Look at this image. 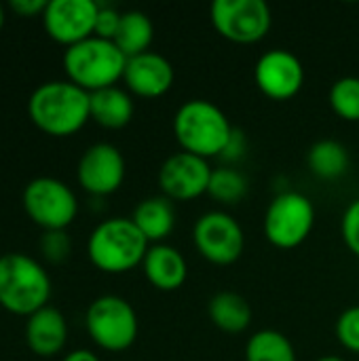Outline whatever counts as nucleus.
I'll use <instances>...</instances> for the list:
<instances>
[{
	"label": "nucleus",
	"instance_id": "obj_1",
	"mask_svg": "<svg viewBox=\"0 0 359 361\" xmlns=\"http://www.w3.org/2000/svg\"><path fill=\"white\" fill-rule=\"evenodd\" d=\"M28 114L42 133L70 137L91 121V93L83 91L68 78L47 80L32 91Z\"/></svg>",
	"mask_w": 359,
	"mask_h": 361
},
{
	"label": "nucleus",
	"instance_id": "obj_2",
	"mask_svg": "<svg viewBox=\"0 0 359 361\" xmlns=\"http://www.w3.org/2000/svg\"><path fill=\"white\" fill-rule=\"evenodd\" d=\"M171 131L182 152L209 161L224 152L235 127L224 110L214 102L188 99L176 110Z\"/></svg>",
	"mask_w": 359,
	"mask_h": 361
},
{
	"label": "nucleus",
	"instance_id": "obj_3",
	"mask_svg": "<svg viewBox=\"0 0 359 361\" xmlns=\"http://www.w3.org/2000/svg\"><path fill=\"white\" fill-rule=\"evenodd\" d=\"M150 243L131 218L102 220L87 239L89 262L106 275H123L142 267Z\"/></svg>",
	"mask_w": 359,
	"mask_h": 361
},
{
	"label": "nucleus",
	"instance_id": "obj_4",
	"mask_svg": "<svg viewBox=\"0 0 359 361\" xmlns=\"http://www.w3.org/2000/svg\"><path fill=\"white\" fill-rule=\"evenodd\" d=\"M53 286L44 267L21 252L0 256V307L13 315L30 317L49 305Z\"/></svg>",
	"mask_w": 359,
	"mask_h": 361
},
{
	"label": "nucleus",
	"instance_id": "obj_5",
	"mask_svg": "<svg viewBox=\"0 0 359 361\" xmlns=\"http://www.w3.org/2000/svg\"><path fill=\"white\" fill-rule=\"evenodd\" d=\"M63 70L70 82L87 93L116 87L123 80L127 57L112 40L91 36L63 51Z\"/></svg>",
	"mask_w": 359,
	"mask_h": 361
},
{
	"label": "nucleus",
	"instance_id": "obj_6",
	"mask_svg": "<svg viewBox=\"0 0 359 361\" xmlns=\"http://www.w3.org/2000/svg\"><path fill=\"white\" fill-rule=\"evenodd\" d=\"M85 330L91 343L102 351L123 353L135 345L140 319L129 300L116 294H104L87 307Z\"/></svg>",
	"mask_w": 359,
	"mask_h": 361
},
{
	"label": "nucleus",
	"instance_id": "obj_7",
	"mask_svg": "<svg viewBox=\"0 0 359 361\" xmlns=\"http://www.w3.org/2000/svg\"><path fill=\"white\" fill-rule=\"evenodd\" d=\"M315 226V205L298 190L279 192L267 207L262 220L264 239L277 250L300 247Z\"/></svg>",
	"mask_w": 359,
	"mask_h": 361
},
{
	"label": "nucleus",
	"instance_id": "obj_8",
	"mask_svg": "<svg viewBox=\"0 0 359 361\" xmlns=\"http://www.w3.org/2000/svg\"><path fill=\"white\" fill-rule=\"evenodd\" d=\"M28 218L42 231H66L78 216L74 190L57 178H34L21 195Z\"/></svg>",
	"mask_w": 359,
	"mask_h": 361
},
{
	"label": "nucleus",
	"instance_id": "obj_9",
	"mask_svg": "<svg viewBox=\"0 0 359 361\" xmlns=\"http://www.w3.org/2000/svg\"><path fill=\"white\" fill-rule=\"evenodd\" d=\"M193 245L209 264L231 267L243 256L245 233L233 214L224 209H212L197 218L193 226Z\"/></svg>",
	"mask_w": 359,
	"mask_h": 361
},
{
	"label": "nucleus",
	"instance_id": "obj_10",
	"mask_svg": "<svg viewBox=\"0 0 359 361\" xmlns=\"http://www.w3.org/2000/svg\"><path fill=\"white\" fill-rule=\"evenodd\" d=\"M209 19L214 30L235 44H256L273 25V13L264 0H214Z\"/></svg>",
	"mask_w": 359,
	"mask_h": 361
},
{
	"label": "nucleus",
	"instance_id": "obj_11",
	"mask_svg": "<svg viewBox=\"0 0 359 361\" xmlns=\"http://www.w3.org/2000/svg\"><path fill=\"white\" fill-rule=\"evenodd\" d=\"M212 171L214 167L207 159L180 150L169 154L161 163L157 182L163 197H167L174 203H186L207 195Z\"/></svg>",
	"mask_w": 359,
	"mask_h": 361
},
{
	"label": "nucleus",
	"instance_id": "obj_12",
	"mask_svg": "<svg viewBox=\"0 0 359 361\" xmlns=\"http://www.w3.org/2000/svg\"><path fill=\"white\" fill-rule=\"evenodd\" d=\"M127 176V163L123 152L110 142L91 144L76 165L78 186L91 197L114 195Z\"/></svg>",
	"mask_w": 359,
	"mask_h": 361
},
{
	"label": "nucleus",
	"instance_id": "obj_13",
	"mask_svg": "<svg viewBox=\"0 0 359 361\" xmlns=\"http://www.w3.org/2000/svg\"><path fill=\"white\" fill-rule=\"evenodd\" d=\"M99 4L93 0H49L42 13V25L51 40L74 47L95 34Z\"/></svg>",
	"mask_w": 359,
	"mask_h": 361
},
{
	"label": "nucleus",
	"instance_id": "obj_14",
	"mask_svg": "<svg viewBox=\"0 0 359 361\" xmlns=\"http://www.w3.org/2000/svg\"><path fill=\"white\" fill-rule=\"evenodd\" d=\"M254 80L262 95L273 102H286L300 93L305 85V66L288 49H271L256 59Z\"/></svg>",
	"mask_w": 359,
	"mask_h": 361
},
{
	"label": "nucleus",
	"instance_id": "obj_15",
	"mask_svg": "<svg viewBox=\"0 0 359 361\" xmlns=\"http://www.w3.org/2000/svg\"><path fill=\"white\" fill-rule=\"evenodd\" d=\"M176 80V70L171 61L157 53L146 51L142 55L129 57L123 74L125 89L131 95L144 97V99H157L171 91Z\"/></svg>",
	"mask_w": 359,
	"mask_h": 361
},
{
	"label": "nucleus",
	"instance_id": "obj_16",
	"mask_svg": "<svg viewBox=\"0 0 359 361\" xmlns=\"http://www.w3.org/2000/svg\"><path fill=\"white\" fill-rule=\"evenodd\" d=\"M23 338H25L28 349L36 357L51 360V357L59 355L66 349V343H68L66 315L59 309L51 307V305L42 307L40 311L25 317Z\"/></svg>",
	"mask_w": 359,
	"mask_h": 361
},
{
	"label": "nucleus",
	"instance_id": "obj_17",
	"mask_svg": "<svg viewBox=\"0 0 359 361\" xmlns=\"http://www.w3.org/2000/svg\"><path fill=\"white\" fill-rule=\"evenodd\" d=\"M142 271L146 281L159 292H176L188 279V262L184 254L169 243H154L148 247Z\"/></svg>",
	"mask_w": 359,
	"mask_h": 361
},
{
	"label": "nucleus",
	"instance_id": "obj_18",
	"mask_svg": "<svg viewBox=\"0 0 359 361\" xmlns=\"http://www.w3.org/2000/svg\"><path fill=\"white\" fill-rule=\"evenodd\" d=\"M131 220L150 245L165 243L176 228V205L163 195L146 197L135 205Z\"/></svg>",
	"mask_w": 359,
	"mask_h": 361
},
{
	"label": "nucleus",
	"instance_id": "obj_19",
	"mask_svg": "<svg viewBox=\"0 0 359 361\" xmlns=\"http://www.w3.org/2000/svg\"><path fill=\"white\" fill-rule=\"evenodd\" d=\"M135 114L133 97L123 87H108L91 93V121L104 129H123Z\"/></svg>",
	"mask_w": 359,
	"mask_h": 361
},
{
	"label": "nucleus",
	"instance_id": "obj_20",
	"mask_svg": "<svg viewBox=\"0 0 359 361\" xmlns=\"http://www.w3.org/2000/svg\"><path fill=\"white\" fill-rule=\"evenodd\" d=\"M209 322L224 334H241L252 326V307L237 292H218L207 302Z\"/></svg>",
	"mask_w": 359,
	"mask_h": 361
},
{
	"label": "nucleus",
	"instance_id": "obj_21",
	"mask_svg": "<svg viewBox=\"0 0 359 361\" xmlns=\"http://www.w3.org/2000/svg\"><path fill=\"white\" fill-rule=\"evenodd\" d=\"M307 167L315 178L334 182L349 171L351 157L345 144L332 137H324V140H317L307 150Z\"/></svg>",
	"mask_w": 359,
	"mask_h": 361
},
{
	"label": "nucleus",
	"instance_id": "obj_22",
	"mask_svg": "<svg viewBox=\"0 0 359 361\" xmlns=\"http://www.w3.org/2000/svg\"><path fill=\"white\" fill-rule=\"evenodd\" d=\"M152 40H154L152 19L144 11H125L121 17L118 32L112 40L121 49V53L127 59L142 55V53L150 51Z\"/></svg>",
	"mask_w": 359,
	"mask_h": 361
},
{
	"label": "nucleus",
	"instance_id": "obj_23",
	"mask_svg": "<svg viewBox=\"0 0 359 361\" xmlns=\"http://www.w3.org/2000/svg\"><path fill=\"white\" fill-rule=\"evenodd\" d=\"M245 361H298L292 341L273 328L254 332L245 343Z\"/></svg>",
	"mask_w": 359,
	"mask_h": 361
},
{
	"label": "nucleus",
	"instance_id": "obj_24",
	"mask_svg": "<svg viewBox=\"0 0 359 361\" xmlns=\"http://www.w3.org/2000/svg\"><path fill=\"white\" fill-rule=\"evenodd\" d=\"M207 195L220 205H237L248 195V180L239 169L222 165L212 171Z\"/></svg>",
	"mask_w": 359,
	"mask_h": 361
},
{
	"label": "nucleus",
	"instance_id": "obj_25",
	"mask_svg": "<svg viewBox=\"0 0 359 361\" xmlns=\"http://www.w3.org/2000/svg\"><path fill=\"white\" fill-rule=\"evenodd\" d=\"M328 102L332 112L347 121L359 123V76H343L332 82Z\"/></svg>",
	"mask_w": 359,
	"mask_h": 361
},
{
	"label": "nucleus",
	"instance_id": "obj_26",
	"mask_svg": "<svg viewBox=\"0 0 359 361\" xmlns=\"http://www.w3.org/2000/svg\"><path fill=\"white\" fill-rule=\"evenodd\" d=\"M334 336L345 351L359 355V305L345 309L339 315L334 324Z\"/></svg>",
	"mask_w": 359,
	"mask_h": 361
},
{
	"label": "nucleus",
	"instance_id": "obj_27",
	"mask_svg": "<svg viewBox=\"0 0 359 361\" xmlns=\"http://www.w3.org/2000/svg\"><path fill=\"white\" fill-rule=\"evenodd\" d=\"M38 250L42 258L51 264H61L72 254V241L66 231H42L38 241Z\"/></svg>",
	"mask_w": 359,
	"mask_h": 361
},
{
	"label": "nucleus",
	"instance_id": "obj_28",
	"mask_svg": "<svg viewBox=\"0 0 359 361\" xmlns=\"http://www.w3.org/2000/svg\"><path fill=\"white\" fill-rule=\"evenodd\" d=\"M341 237L347 250L359 258V199L351 201L341 218Z\"/></svg>",
	"mask_w": 359,
	"mask_h": 361
},
{
	"label": "nucleus",
	"instance_id": "obj_29",
	"mask_svg": "<svg viewBox=\"0 0 359 361\" xmlns=\"http://www.w3.org/2000/svg\"><path fill=\"white\" fill-rule=\"evenodd\" d=\"M121 17H123V13L116 11L114 6L99 4V13H97V19H95V34L93 36L104 38V40H114V36L118 32V25H121Z\"/></svg>",
	"mask_w": 359,
	"mask_h": 361
},
{
	"label": "nucleus",
	"instance_id": "obj_30",
	"mask_svg": "<svg viewBox=\"0 0 359 361\" xmlns=\"http://www.w3.org/2000/svg\"><path fill=\"white\" fill-rule=\"evenodd\" d=\"M245 150H248L245 133H243L241 129L235 127V131H233V135H231V140H229L224 152L220 154V159H222L226 165H231V163H237L239 159H243V157H245Z\"/></svg>",
	"mask_w": 359,
	"mask_h": 361
},
{
	"label": "nucleus",
	"instance_id": "obj_31",
	"mask_svg": "<svg viewBox=\"0 0 359 361\" xmlns=\"http://www.w3.org/2000/svg\"><path fill=\"white\" fill-rule=\"evenodd\" d=\"M49 0H11L8 8L17 15V17H42L44 8H47Z\"/></svg>",
	"mask_w": 359,
	"mask_h": 361
},
{
	"label": "nucleus",
	"instance_id": "obj_32",
	"mask_svg": "<svg viewBox=\"0 0 359 361\" xmlns=\"http://www.w3.org/2000/svg\"><path fill=\"white\" fill-rule=\"evenodd\" d=\"M61 361H102L93 351H89V349H74V351H70L68 355H63V360Z\"/></svg>",
	"mask_w": 359,
	"mask_h": 361
},
{
	"label": "nucleus",
	"instance_id": "obj_33",
	"mask_svg": "<svg viewBox=\"0 0 359 361\" xmlns=\"http://www.w3.org/2000/svg\"><path fill=\"white\" fill-rule=\"evenodd\" d=\"M315 361H347L345 357H339V355H324V357H320V360Z\"/></svg>",
	"mask_w": 359,
	"mask_h": 361
},
{
	"label": "nucleus",
	"instance_id": "obj_34",
	"mask_svg": "<svg viewBox=\"0 0 359 361\" xmlns=\"http://www.w3.org/2000/svg\"><path fill=\"white\" fill-rule=\"evenodd\" d=\"M4 19H6V15H4V6L0 4V32H2V27H4Z\"/></svg>",
	"mask_w": 359,
	"mask_h": 361
}]
</instances>
